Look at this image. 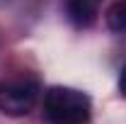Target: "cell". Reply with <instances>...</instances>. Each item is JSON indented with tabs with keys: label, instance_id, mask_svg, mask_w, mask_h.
Listing matches in <instances>:
<instances>
[{
	"label": "cell",
	"instance_id": "obj_1",
	"mask_svg": "<svg viewBox=\"0 0 126 124\" xmlns=\"http://www.w3.org/2000/svg\"><path fill=\"white\" fill-rule=\"evenodd\" d=\"M90 119H92V100L87 93L68 85H51L44 93L46 124H90Z\"/></svg>",
	"mask_w": 126,
	"mask_h": 124
},
{
	"label": "cell",
	"instance_id": "obj_2",
	"mask_svg": "<svg viewBox=\"0 0 126 124\" xmlns=\"http://www.w3.org/2000/svg\"><path fill=\"white\" fill-rule=\"evenodd\" d=\"M41 85L36 78H10L0 83V112L7 117H24L39 102Z\"/></svg>",
	"mask_w": 126,
	"mask_h": 124
},
{
	"label": "cell",
	"instance_id": "obj_3",
	"mask_svg": "<svg viewBox=\"0 0 126 124\" xmlns=\"http://www.w3.org/2000/svg\"><path fill=\"white\" fill-rule=\"evenodd\" d=\"M99 7H102V0H65V15L80 29H87L97 22Z\"/></svg>",
	"mask_w": 126,
	"mask_h": 124
},
{
	"label": "cell",
	"instance_id": "obj_4",
	"mask_svg": "<svg viewBox=\"0 0 126 124\" xmlns=\"http://www.w3.org/2000/svg\"><path fill=\"white\" fill-rule=\"evenodd\" d=\"M107 27L116 34L126 32V0H116L107 10Z\"/></svg>",
	"mask_w": 126,
	"mask_h": 124
},
{
	"label": "cell",
	"instance_id": "obj_5",
	"mask_svg": "<svg viewBox=\"0 0 126 124\" xmlns=\"http://www.w3.org/2000/svg\"><path fill=\"white\" fill-rule=\"evenodd\" d=\"M119 95L126 97V66L121 68V73H119Z\"/></svg>",
	"mask_w": 126,
	"mask_h": 124
}]
</instances>
